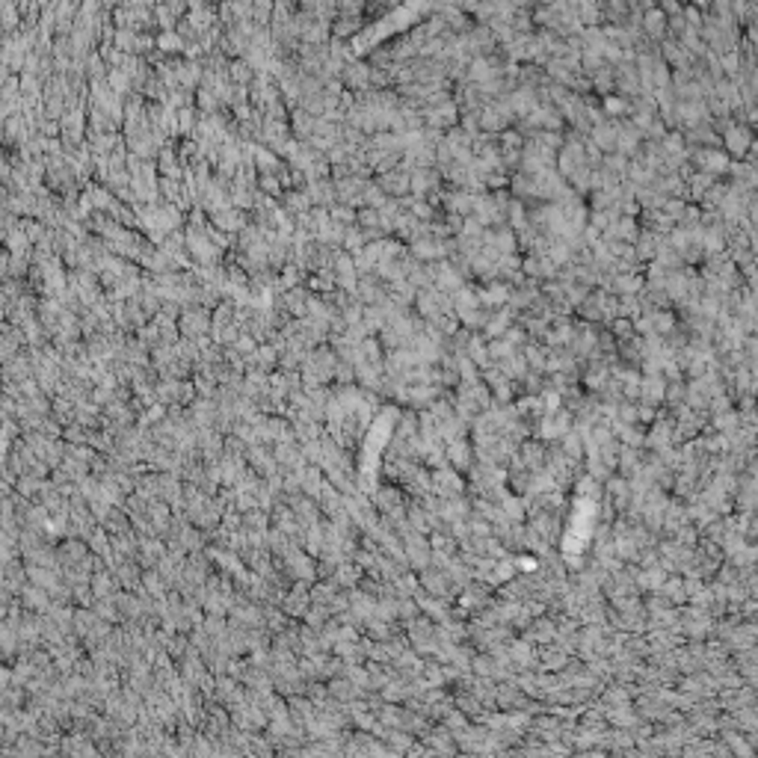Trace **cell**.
I'll list each match as a JSON object with an SVG mask.
<instances>
[{
    "label": "cell",
    "instance_id": "cell-4",
    "mask_svg": "<svg viewBox=\"0 0 758 758\" xmlns=\"http://www.w3.org/2000/svg\"><path fill=\"white\" fill-rule=\"evenodd\" d=\"M261 187H264L270 196H276V193H279V181H276L273 175H261Z\"/></svg>",
    "mask_w": 758,
    "mask_h": 758
},
{
    "label": "cell",
    "instance_id": "cell-1",
    "mask_svg": "<svg viewBox=\"0 0 758 758\" xmlns=\"http://www.w3.org/2000/svg\"><path fill=\"white\" fill-rule=\"evenodd\" d=\"M208 326H210V314L205 308H187L181 314V332L184 335H202L208 332Z\"/></svg>",
    "mask_w": 758,
    "mask_h": 758
},
{
    "label": "cell",
    "instance_id": "cell-3",
    "mask_svg": "<svg viewBox=\"0 0 758 758\" xmlns=\"http://www.w3.org/2000/svg\"><path fill=\"white\" fill-rule=\"evenodd\" d=\"M157 48H160V51H166V53H175L178 48H184V39H181L178 33H172V30H169V33H163L160 39H157Z\"/></svg>",
    "mask_w": 758,
    "mask_h": 758
},
{
    "label": "cell",
    "instance_id": "cell-2",
    "mask_svg": "<svg viewBox=\"0 0 758 758\" xmlns=\"http://www.w3.org/2000/svg\"><path fill=\"white\" fill-rule=\"evenodd\" d=\"M213 222H217L220 228H228V232H234V228H240V222H243V217L237 210H213Z\"/></svg>",
    "mask_w": 758,
    "mask_h": 758
}]
</instances>
